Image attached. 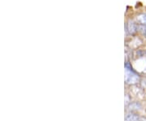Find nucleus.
I'll list each match as a JSON object with an SVG mask.
<instances>
[{
  "label": "nucleus",
  "mask_w": 146,
  "mask_h": 121,
  "mask_svg": "<svg viewBox=\"0 0 146 121\" xmlns=\"http://www.w3.org/2000/svg\"><path fill=\"white\" fill-rule=\"evenodd\" d=\"M138 80H139V76L132 70H130L129 72L127 71L126 80L127 83H136Z\"/></svg>",
  "instance_id": "1"
}]
</instances>
